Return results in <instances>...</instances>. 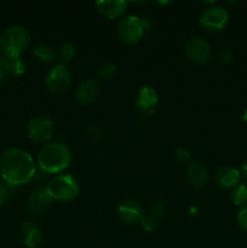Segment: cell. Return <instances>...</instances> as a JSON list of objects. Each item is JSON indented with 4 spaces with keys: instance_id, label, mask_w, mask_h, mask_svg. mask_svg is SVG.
I'll return each instance as SVG.
<instances>
[{
    "instance_id": "obj_32",
    "label": "cell",
    "mask_w": 247,
    "mask_h": 248,
    "mask_svg": "<svg viewBox=\"0 0 247 248\" xmlns=\"http://www.w3.org/2000/svg\"><path fill=\"white\" fill-rule=\"evenodd\" d=\"M0 58H1V52H0Z\"/></svg>"
},
{
    "instance_id": "obj_19",
    "label": "cell",
    "mask_w": 247,
    "mask_h": 248,
    "mask_svg": "<svg viewBox=\"0 0 247 248\" xmlns=\"http://www.w3.org/2000/svg\"><path fill=\"white\" fill-rule=\"evenodd\" d=\"M33 58L38 63L44 65L51 64L55 61V51L46 44H39L33 48Z\"/></svg>"
},
{
    "instance_id": "obj_28",
    "label": "cell",
    "mask_w": 247,
    "mask_h": 248,
    "mask_svg": "<svg viewBox=\"0 0 247 248\" xmlns=\"http://www.w3.org/2000/svg\"><path fill=\"white\" fill-rule=\"evenodd\" d=\"M140 224H142V227L144 228L147 232H153V230L156 228V219H154V218L150 217V216H144V218L142 219Z\"/></svg>"
},
{
    "instance_id": "obj_22",
    "label": "cell",
    "mask_w": 247,
    "mask_h": 248,
    "mask_svg": "<svg viewBox=\"0 0 247 248\" xmlns=\"http://www.w3.org/2000/svg\"><path fill=\"white\" fill-rule=\"evenodd\" d=\"M15 189H16L15 186H10L9 183L4 182L2 179L0 181V207L4 206L14 196Z\"/></svg>"
},
{
    "instance_id": "obj_20",
    "label": "cell",
    "mask_w": 247,
    "mask_h": 248,
    "mask_svg": "<svg viewBox=\"0 0 247 248\" xmlns=\"http://www.w3.org/2000/svg\"><path fill=\"white\" fill-rule=\"evenodd\" d=\"M75 46L70 43H63L57 50V57L60 60L61 64L64 65L65 63L72 62L75 57Z\"/></svg>"
},
{
    "instance_id": "obj_13",
    "label": "cell",
    "mask_w": 247,
    "mask_h": 248,
    "mask_svg": "<svg viewBox=\"0 0 247 248\" xmlns=\"http://www.w3.org/2000/svg\"><path fill=\"white\" fill-rule=\"evenodd\" d=\"M96 9L106 18L116 19L125 14L127 2L125 0H102L96 2Z\"/></svg>"
},
{
    "instance_id": "obj_21",
    "label": "cell",
    "mask_w": 247,
    "mask_h": 248,
    "mask_svg": "<svg viewBox=\"0 0 247 248\" xmlns=\"http://www.w3.org/2000/svg\"><path fill=\"white\" fill-rule=\"evenodd\" d=\"M232 201L234 205L236 206H244L247 205V186L246 184H239L236 188L232 189Z\"/></svg>"
},
{
    "instance_id": "obj_18",
    "label": "cell",
    "mask_w": 247,
    "mask_h": 248,
    "mask_svg": "<svg viewBox=\"0 0 247 248\" xmlns=\"http://www.w3.org/2000/svg\"><path fill=\"white\" fill-rule=\"evenodd\" d=\"M0 68L6 74H12L16 77L24 74L27 70L26 62L21 57H11V56L5 55H2L0 58Z\"/></svg>"
},
{
    "instance_id": "obj_4",
    "label": "cell",
    "mask_w": 247,
    "mask_h": 248,
    "mask_svg": "<svg viewBox=\"0 0 247 248\" xmlns=\"http://www.w3.org/2000/svg\"><path fill=\"white\" fill-rule=\"evenodd\" d=\"M149 27L150 23L148 19L140 16H136V15H131V16H126L119 21L118 26H116V35L124 44L135 45L144 36Z\"/></svg>"
},
{
    "instance_id": "obj_25",
    "label": "cell",
    "mask_w": 247,
    "mask_h": 248,
    "mask_svg": "<svg viewBox=\"0 0 247 248\" xmlns=\"http://www.w3.org/2000/svg\"><path fill=\"white\" fill-rule=\"evenodd\" d=\"M174 159L179 162V164L183 165H190L193 162V157H191V154L184 148H177L174 150Z\"/></svg>"
},
{
    "instance_id": "obj_8",
    "label": "cell",
    "mask_w": 247,
    "mask_h": 248,
    "mask_svg": "<svg viewBox=\"0 0 247 248\" xmlns=\"http://www.w3.org/2000/svg\"><path fill=\"white\" fill-rule=\"evenodd\" d=\"M73 78L65 65L57 64L51 68L45 77V84L47 89L53 93H64L70 89Z\"/></svg>"
},
{
    "instance_id": "obj_1",
    "label": "cell",
    "mask_w": 247,
    "mask_h": 248,
    "mask_svg": "<svg viewBox=\"0 0 247 248\" xmlns=\"http://www.w3.org/2000/svg\"><path fill=\"white\" fill-rule=\"evenodd\" d=\"M1 179L12 186L29 183L36 174V164L26 150L9 148L0 155Z\"/></svg>"
},
{
    "instance_id": "obj_27",
    "label": "cell",
    "mask_w": 247,
    "mask_h": 248,
    "mask_svg": "<svg viewBox=\"0 0 247 248\" xmlns=\"http://www.w3.org/2000/svg\"><path fill=\"white\" fill-rule=\"evenodd\" d=\"M217 58L220 63H223V64H229V63L232 61V58H234V55H232V52L230 50L224 48V50L218 52Z\"/></svg>"
},
{
    "instance_id": "obj_2",
    "label": "cell",
    "mask_w": 247,
    "mask_h": 248,
    "mask_svg": "<svg viewBox=\"0 0 247 248\" xmlns=\"http://www.w3.org/2000/svg\"><path fill=\"white\" fill-rule=\"evenodd\" d=\"M36 162L41 171L57 174L69 167L72 162V153L64 143L51 142L41 148Z\"/></svg>"
},
{
    "instance_id": "obj_30",
    "label": "cell",
    "mask_w": 247,
    "mask_h": 248,
    "mask_svg": "<svg viewBox=\"0 0 247 248\" xmlns=\"http://www.w3.org/2000/svg\"><path fill=\"white\" fill-rule=\"evenodd\" d=\"M242 121H244V123L247 125V108L245 109L244 114H242Z\"/></svg>"
},
{
    "instance_id": "obj_16",
    "label": "cell",
    "mask_w": 247,
    "mask_h": 248,
    "mask_svg": "<svg viewBox=\"0 0 247 248\" xmlns=\"http://www.w3.org/2000/svg\"><path fill=\"white\" fill-rule=\"evenodd\" d=\"M21 239L26 247L36 248L43 241V232L35 223L24 222L21 228Z\"/></svg>"
},
{
    "instance_id": "obj_9",
    "label": "cell",
    "mask_w": 247,
    "mask_h": 248,
    "mask_svg": "<svg viewBox=\"0 0 247 248\" xmlns=\"http://www.w3.org/2000/svg\"><path fill=\"white\" fill-rule=\"evenodd\" d=\"M185 56L191 63L198 65H203L208 63L212 55V48L211 45L206 40L200 38L190 39L185 44Z\"/></svg>"
},
{
    "instance_id": "obj_12",
    "label": "cell",
    "mask_w": 247,
    "mask_h": 248,
    "mask_svg": "<svg viewBox=\"0 0 247 248\" xmlns=\"http://www.w3.org/2000/svg\"><path fill=\"white\" fill-rule=\"evenodd\" d=\"M208 178H210V172H208L207 166L202 162L193 161L188 166L186 179H188L189 186L195 189V190H200V189L205 188Z\"/></svg>"
},
{
    "instance_id": "obj_6",
    "label": "cell",
    "mask_w": 247,
    "mask_h": 248,
    "mask_svg": "<svg viewBox=\"0 0 247 248\" xmlns=\"http://www.w3.org/2000/svg\"><path fill=\"white\" fill-rule=\"evenodd\" d=\"M55 133V124L47 116H34L27 124V136L38 144H47Z\"/></svg>"
},
{
    "instance_id": "obj_7",
    "label": "cell",
    "mask_w": 247,
    "mask_h": 248,
    "mask_svg": "<svg viewBox=\"0 0 247 248\" xmlns=\"http://www.w3.org/2000/svg\"><path fill=\"white\" fill-rule=\"evenodd\" d=\"M199 23L208 33H219L229 23V12L225 7L213 5L201 14Z\"/></svg>"
},
{
    "instance_id": "obj_10",
    "label": "cell",
    "mask_w": 247,
    "mask_h": 248,
    "mask_svg": "<svg viewBox=\"0 0 247 248\" xmlns=\"http://www.w3.org/2000/svg\"><path fill=\"white\" fill-rule=\"evenodd\" d=\"M118 216L126 224H137L144 218V212L142 205L137 200L126 199L119 205Z\"/></svg>"
},
{
    "instance_id": "obj_23",
    "label": "cell",
    "mask_w": 247,
    "mask_h": 248,
    "mask_svg": "<svg viewBox=\"0 0 247 248\" xmlns=\"http://www.w3.org/2000/svg\"><path fill=\"white\" fill-rule=\"evenodd\" d=\"M116 74V65L113 63H106L98 70V78L102 81H109Z\"/></svg>"
},
{
    "instance_id": "obj_3",
    "label": "cell",
    "mask_w": 247,
    "mask_h": 248,
    "mask_svg": "<svg viewBox=\"0 0 247 248\" xmlns=\"http://www.w3.org/2000/svg\"><path fill=\"white\" fill-rule=\"evenodd\" d=\"M31 44V34L22 26H10L0 35L2 55L21 57Z\"/></svg>"
},
{
    "instance_id": "obj_5",
    "label": "cell",
    "mask_w": 247,
    "mask_h": 248,
    "mask_svg": "<svg viewBox=\"0 0 247 248\" xmlns=\"http://www.w3.org/2000/svg\"><path fill=\"white\" fill-rule=\"evenodd\" d=\"M53 201H72L79 195V183L72 174H60L45 186Z\"/></svg>"
},
{
    "instance_id": "obj_14",
    "label": "cell",
    "mask_w": 247,
    "mask_h": 248,
    "mask_svg": "<svg viewBox=\"0 0 247 248\" xmlns=\"http://www.w3.org/2000/svg\"><path fill=\"white\" fill-rule=\"evenodd\" d=\"M99 87L96 80L87 79L80 82L75 91V98L82 106H89L92 104L98 97Z\"/></svg>"
},
{
    "instance_id": "obj_29",
    "label": "cell",
    "mask_w": 247,
    "mask_h": 248,
    "mask_svg": "<svg viewBox=\"0 0 247 248\" xmlns=\"http://www.w3.org/2000/svg\"><path fill=\"white\" fill-rule=\"evenodd\" d=\"M6 81H7V74L1 69V68H0V87L4 86V85L6 84Z\"/></svg>"
},
{
    "instance_id": "obj_17",
    "label": "cell",
    "mask_w": 247,
    "mask_h": 248,
    "mask_svg": "<svg viewBox=\"0 0 247 248\" xmlns=\"http://www.w3.org/2000/svg\"><path fill=\"white\" fill-rule=\"evenodd\" d=\"M218 186L224 189H234L236 188L241 181V173L237 169L234 167L225 166L222 167L216 174Z\"/></svg>"
},
{
    "instance_id": "obj_11",
    "label": "cell",
    "mask_w": 247,
    "mask_h": 248,
    "mask_svg": "<svg viewBox=\"0 0 247 248\" xmlns=\"http://www.w3.org/2000/svg\"><path fill=\"white\" fill-rule=\"evenodd\" d=\"M159 106V96L153 87L144 86L138 91L136 107L144 115H152Z\"/></svg>"
},
{
    "instance_id": "obj_15",
    "label": "cell",
    "mask_w": 247,
    "mask_h": 248,
    "mask_svg": "<svg viewBox=\"0 0 247 248\" xmlns=\"http://www.w3.org/2000/svg\"><path fill=\"white\" fill-rule=\"evenodd\" d=\"M52 202L53 200L50 198L46 188H40L38 190L33 191L29 195L27 205H28L29 211L31 213H34V215H41V213H44L50 207Z\"/></svg>"
},
{
    "instance_id": "obj_24",
    "label": "cell",
    "mask_w": 247,
    "mask_h": 248,
    "mask_svg": "<svg viewBox=\"0 0 247 248\" xmlns=\"http://www.w3.org/2000/svg\"><path fill=\"white\" fill-rule=\"evenodd\" d=\"M165 212H166V207H165V203L162 201L157 200L152 202L149 207V216L153 217L154 219H160L165 216Z\"/></svg>"
},
{
    "instance_id": "obj_31",
    "label": "cell",
    "mask_w": 247,
    "mask_h": 248,
    "mask_svg": "<svg viewBox=\"0 0 247 248\" xmlns=\"http://www.w3.org/2000/svg\"><path fill=\"white\" fill-rule=\"evenodd\" d=\"M242 171H244V174H245V177H246V179H247V161L245 162L244 167H242Z\"/></svg>"
},
{
    "instance_id": "obj_26",
    "label": "cell",
    "mask_w": 247,
    "mask_h": 248,
    "mask_svg": "<svg viewBox=\"0 0 247 248\" xmlns=\"http://www.w3.org/2000/svg\"><path fill=\"white\" fill-rule=\"evenodd\" d=\"M237 224L242 230L247 232V205L241 207L237 215Z\"/></svg>"
}]
</instances>
